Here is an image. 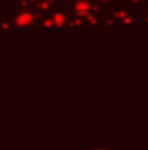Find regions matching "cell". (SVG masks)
<instances>
[{"instance_id": "cell-1", "label": "cell", "mask_w": 148, "mask_h": 150, "mask_svg": "<svg viewBox=\"0 0 148 150\" xmlns=\"http://www.w3.org/2000/svg\"><path fill=\"white\" fill-rule=\"evenodd\" d=\"M95 150H103V148H95Z\"/></svg>"}]
</instances>
